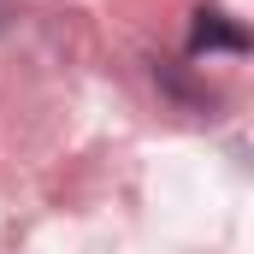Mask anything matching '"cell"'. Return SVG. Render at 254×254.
<instances>
[{
	"label": "cell",
	"mask_w": 254,
	"mask_h": 254,
	"mask_svg": "<svg viewBox=\"0 0 254 254\" xmlns=\"http://www.w3.org/2000/svg\"><path fill=\"white\" fill-rule=\"evenodd\" d=\"M213 48H231V54H243V48H249V36H243L237 24H225V12H195L190 54H213Z\"/></svg>",
	"instance_id": "cell-1"
}]
</instances>
